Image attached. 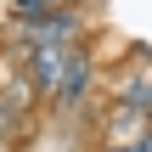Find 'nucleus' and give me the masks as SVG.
Here are the masks:
<instances>
[{"instance_id": "1", "label": "nucleus", "mask_w": 152, "mask_h": 152, "mask_svg": "<svg viewBox=\"0 0 152 152\" xmlns=\"http://www.w3.org/2000/svg\"><path fill=\"white\" fill-rule=\"evenodd\" d=\"M90 90H96V62H90V51L79 45V51L68 56L62 85L51 90V107H56L62 118H79V113H85V102H90Z\"/></svg>"}, {"instance_id": "2", "label": "nucleus", "mask_w": 152, "mask_h": 152, "mask_svg": "<svg viewBox=\"0 0 152 152\" xmlns=\"http://www.w3.org/2000/svg\"><path fill=\"white\" fill-rule=\"evenodd\" d=\"M147 130H152L147 113H135V107H113V118H107V130H102V147H107V152H130Z\"/></svg>"}, {"instance_id": "3", "label": "nucleus", "mask_w": 152, "mask_h": 152, "mask_svg": "<svg viewBox=\"0 0 152 152\" xmlns=\"http://www.w3.org/2000/svg\"><path fill=\"white\" fill-rule=\"evenodd\" d=\"M23 28H28V39H62V45H79L85 39V17L79 11H45V17H34Z\"/></svg>"}, {"instance_id": "4", "label": "nucleus", "mask_w": 152, "mask_h": 152, "mask_svg": "<svg viewBox=\"0 0 152 152\" xmlns=\"http://www.w3.org/2000/svg\"><path fill=\"white\" fill-rule=\"evenodd\" d=\"M28 124H34V118H28V113H23L6 90H0V152L23 147V141H28Z\"/></svg>"}, {"instance_id": "5", "label": "nucleus", "mask_w": 152, "mask_h": 152, "mask_svg": "<svg viewBox=\"0 0 152 152\" xmlns=\"http://www.w3.org/2000/svg\"><path fill=\"white\" fill-rule=\"evenodd\" d=\"M45 6H51V11H79L85 0H45Z\"/></svg>"}, {"instance_id": "6", "label": "nucleus", "mask_w": 152, "mask_h": 152, "mask_svg": "<svg viewBox=\"0 0 152 152\" xmlns=\"http://www.w3.org/2000/svg\"><path fill=\"white\" fill-rule=\"evenodd\" d=\"M130 152H152V130H147V135H141V141H135Z\"/></svg>"}, {"instance_id": "7", "label": "nucleus", "mask_w": 152, "mask_h": 152, "mask_svg": "<svg viewBox=\"0 0 152 152\" xmlns=\"http://www.w3.org/2000/svg\"><path fill=\"white\" fill-rule=\"evenodd\" d=\"M102 152H107V147H102Z\"/></svg>"}]
</instances>
